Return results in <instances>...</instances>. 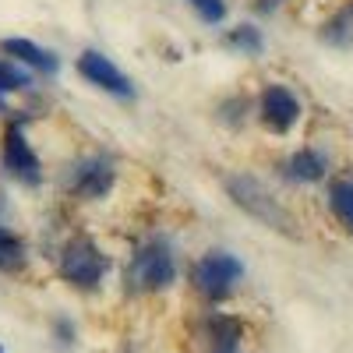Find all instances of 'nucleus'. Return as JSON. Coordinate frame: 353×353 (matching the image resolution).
Segmentation results:
<instances>
[{
	"label": "nucleus",
	"instance_id": "f257e3e1",
	"mask_svg": "<svg viewBox=\"0 0 353 353\" xmlns=\"http://www.w3.org/2000/svg\"><path fill=\"white\" fill-rule=\"evenodd\" d=\"M226 191H230V198L237 201L248 216H254L258 223L272 226V230H279V233H293L290 212L254 181V176H244V173H241V176H230V181H226Z\"/></svg>",
	"mask_w": 353,
	"mask_h": 353
},
{
	"label": "nucleus",
	"instance_id": "7ed1b4c3",
	"mask_svg": "<svg viewBox=\"0 0 353 353\" xmlns=\"http://www.w3.org/2000/svg\"><path fill=\"white\" fill-rule=\"evenodd\" d=\"M176 276V265H173V251L166 241H152L145 244L134 258H131V269H128V279L134 290H145V293H156V290H166Z\"/></svg>",
	"mask_w": 353,
	"mask_h": 353
},
{
	"label": "nucleus",
	"instance_id": "dca6fc26",
	"mask_svg": "<svg viewBox=\"0 0 353 353\" xmlns=\"http://www.w3.org/2000/svg\"><path fill=\"white\" fill-rule=\"evenodd\" d=\"M25 85H28L25 74H18L11 64H0V96H4V92H18V88H25Z\"/></svg>",
	"mask_w": 353,
	"mask_h": 353
},
{
	"label": "nucleus",
	"instance_id": "f3484780",
	"mask_svg": "<svg viewBox=\"0 0 353 353\" xmlns=\"http://www.w3.org/2000/svg\"><path fill=\"white\" fill-rule=\"evenodd\" d=\"M0 353H4V350H0Z\"/></svg>",
	"mask_w": 353,
	"mask_h": 353
},
{
	"label": "nucleus",
	"instance_id": "39448f33",
	"mask_svg": "<svg viewBox=\"0 0 353 353\" xmlns=\"http://www.w3.org/2000/svg\"><path fill=\"white\" fill-rule=\"evenodd\" d=\"M0 163H4V170L14 176V181L21 184H39L43 181V170H39V156L32 152V145L25 141L21 128L11 124L4 131V145H0Z\"/></svg>",
	"mask_w": 353,
	"mask_h": 353
},
{
	"label": "nucleus",
	"instance_id": "4468645a",
	"mask_svg": "<svg viewBox=\"0 0 353 353\" xmlns=\"http://www.w3.org/2000/svg\"><path fill=\"white\" fill-rule=\"evenodd\" d=\"M226 46H241V50H251V53H258V50H261V36H258V28H251V25H241V28H233V32L226 36Z\"/></svg>",
	"mask_w": 353,
	"mask_h": 353
},
{
	"label": "nucleus",
	"instance_id": "1a4fd4ad",
	"mask_svg": "<svg viewBox=\"0 0 353 353\" xmlns=\"http://www.w3.org/2000/svg\"><path fill=\"white\" fill-rule=\"evenodd\" d=\"M0 46H4L8 57H14V61H21V64H28V68L39 71V74H53V71H57V57H53L50 50L36 46V43H28V39H4Z\"/></svg>",
	"mask_w": 353,
	"mask_h": 353
},
{
	"label": "nucleus",
	"instance_id": "9d476101",
	"mask_svg": "<svg viewBox=\"0 0 353 353\" xmlns=\"http://www.w3.org/2000/svg\"><path fill=\"white\" fill-rule=\"evenodd\" d=\"M286 173L293 176V181H321V176H325V159H321L314 149H301V152L290 156Z\"/></svg>",
	"mask_w": 353,
	"mask_h": 353
},
{
	"label": "nucleus",
	"instance_id": "6e6552de",
	"mask_svg": "<svg viewBox=\"0 0 353 353\" xmlns=\"http://www.w3.org/2000/svg\"><path fill=\"white\" fill-rule=\"evenodd\" d=\"M113 184V166L106 159H85L78 170H74V194L78 198H103Z\"/></svg>",
	"mask_w": 353,
	"mask_h": 353
},
{
	"label": "nucleus",
	"instance_id": "f03ea898",
	"mask_svg": "<svg viewBox=\"0 0 353 353\" xmlns=\"http://www.w3.org/2000/svg\"><path fill=\"white\" fill-rule=\"evenodd\" d=\"M244 276V265L226 254V251H209L201 261H194V269H191V283L194 290L201 293V297H209V301H223L233 293V286L241 283Z\"/></svg>",
	"mask_w": 353,
	"mask_h": 353
},
{
	"label": "nucleus",
	"instance_id": "0eeeda50",
	"mask_svg": "<svg viewBox=\"0 0 353 353\" xmlns=\"http://www.w3.org/2000/svg\"><path fill=\"white\" fill-rule=\"evenodd\" d=\"M297 117H301V103H297V96H293L290 88L269 85L261 92V124L269 131L286 134L293 124H297Z\"/></svg>",
	"mask_w": 353,
	"mask_h": 353
},
{
	"label": "nucleus",
	"instance_id": "f8f14e48",
	"mask_svg": "<svg viewBox=\"0 0 353 353\" xmlns=\"http://www.w3.org/2000/svg\"><path fill=\"white\" fill-rule=\"evenodd\" d=\"M209 332L216 339V353H233V346H237V339H241V325L233 318H212Z\"/></svg>",
	"mask_w": 353,
	"mask_h": 353
},
{
	"label": "nucleus",
	"instance_id": "ddd939ff",
	"mask_svg": "<svg viewBox=\"0 0 353 353\" xmlns=\"http://www.w3.org/2000/svg\"><path fill=\"white\" fill-rule=\"evenodd\" d=\"M21 261H25V248H21V241L14 237V233L0 230V272H14V269H21Z\"/></svg>",
	"mask_w": 353,
	"mask_h": 353
},
{
	"label": "nucleus",
	"instance_id": "9b49d317",
	"mask_svg": "<svg viewBox=\"0 0 353 353\" xmlns=\"http://www.w3.org/2000/svg\"><path fill=\"white\" fill-rule=\"evenodd\" d=\"M329 205H332L336 219L346 230H353V181H336L329 191Z\"/></svg>",
	"mask_w": 353,
	"mask_h": 353
},
{
	"label": "nucleus",
	"instance_id": "2eb2a0df",
	"mask_svg": "<svg viewBox=\"0 0 353 353\" xmlns=\"http://www.w3.org/2000/svg\"><path fill=\"white\" fill-rule=\"evenodd\" d=\"M188 4L198 11L201 21H209V25H216V21L226 18V4H223V0H188Z\"/></svg>",
	"mask_w": 353,
	"mask_h": 353
},
{
	"label": "nucleus",
	"instance_id": "20e7f679",
	"mask_svg": "<svg viewBox=\"0 0 353 353\" xmlns=\"http://www.w3.org/2000/svg\"><path fill=\"white\" fill-rule=\"evenodd\" d=\"M61 276L81 290L96 286L103 276H106V254L88 241V237H74L64 244L61 251Z\"/></svg>",
	"mask_w": 353,
	"mask_h": 353
},
{
	"label": "nucleus",
	"instance_id": "423d86ee",
	"mask_svg": "<svg viewBox=\"0 0 353 353\" xmlns=\"http://www.w3.org/2000/svg\"><path fill=\"white\" fill-rule=\"evenodd\" d=\"M78 74H81L88 85H96V88H103V92H110V96H121V99H131V96H134L131 78L117 68V64H110L103 53H96V50H85V53L78 57Z\"/></svg>",
	"mask_w": 353,
	"mask_h": 353
}]
</instances>
